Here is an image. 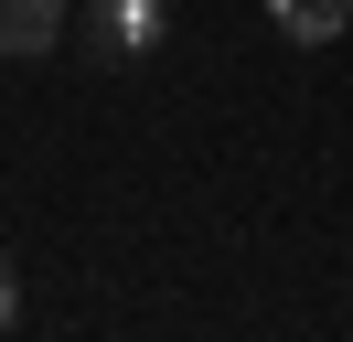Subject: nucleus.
<instances>
[{
    "label": "nucleus",
    "mask_w": 353,
    "mask_h": 342,
    "mask_svg": "<svg viewBox=\"0 0 353 342\" xmlns=\"http://www.w3.org/2000/svg\"><path fill=\"white\" fill-rule=\"evenodd\" d=\"M75 11H86V43H97V54H108V64H129V54H150V43H161V21H172V11H161V0H75Z\"/></svg>",
    "instance_id": "f257e3e1"
},
{
    "label": "nucleus",
    "mask_w": 353,
    "mask_h": 342,
    "mask_svg": "<svg viewBox=\"0 0 353 342\" xmlns=\"http://www.w3.org/2000/svg\"><path fill=\"white\" fill-rule=\"evenodd\" d=\"M65 0H0V54L11 64H32V54H54V43H65Z\"/></svg>",
    "instance_id": "f03ea898"
},
{
    "label": "nucleus",
    "mask_w": 353,
    "mask_h": 342,
    "mask_svg": "<svg viewBox=\"0 0 353 342\" xmlns=\"http://www.w3.org/2000/svg\"><path fill=\"white\" fill-rule=\"evenodd\" d=\"M268 21H279L289 43H343V21H353V0H268Z\"/></svg>",
    "instance_id": "7ed1b4c3"
},
{
    "label": "nucleus",
    "mask_w": 353,
    "mask_h": 342,
    "mask_svg": "<svg viewBox=\"0 0 353 342\" xmlns=\"http://www.w3.org/2000/svg\"><path fill=\"white\" fill-rule=\"evenodd\" d=\"M11 321H22V268L0 256V332H11Z\"/></svg>",
    "instance_id": "20e7f679"
}]
</instances>
